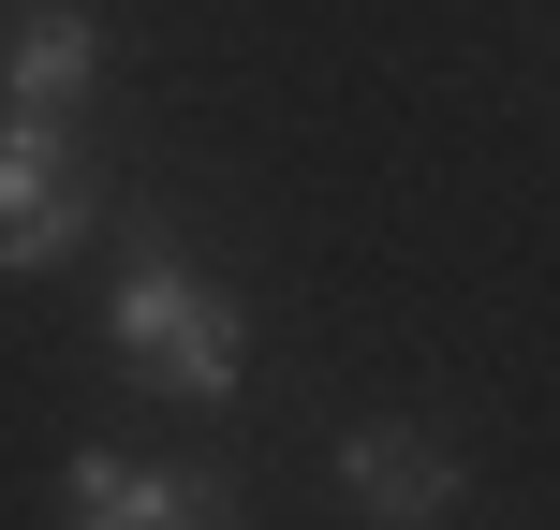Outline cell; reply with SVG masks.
Segmentation results:
<instances>
[{"label": "cell", "instance_id": "obj_1", "mask_svg": "<svg viewBox=\"0 0 560 530\" xmlns=\"http://www.w3.org/2000/svg\"><path fill=\"white\" fill-rule=\"evenodd\" d=\"M118 339H133V368H163L177 398H236V309L207 295L192 266L148 251L133 280H118Z\"/></svg>", "mask_w": 560, "mask_h": 530}, {"label": "cell", "instance_id": "obj_2", "mask_svg": "<svg viewBox=\"0 0 560 530\" xmlns=\"http://www.w3.org/2000/svg\"><path fill=\"white\" fill-rule=\"evenodd\" d=\"M89 236V192H74V133L59 118H0V266H59Z\"/></svg>", "mask_w": 560, "mask_h": 530}, {"label": "cell", "instance_id": "obj_3", "mask_svg": "<svg viewBox=\"0 0 560 530\" xmlns=\"http://www.w3.org/2000/svg\"><path fill=\"white\" fill-rule=\"evenodd\" d=\"M59 530H236V502H222V472H148V457L89 443L59 472Z\"/></svg>", "mask_w": 560, "mask_h": 530}, {"label": "cell", "instance_id": "obj_4", "mask_svg": "<svg viewBox=\"0 0 560 530\" xmlns=\"http://www.w3.org/2000/svg\"><path fill=\"white\" fill-rule=\"evenodd\" d=\"M339 486H354L369 530H443L457 516V457L428 443V427H354V443H339Z\"/></svg>", "mask_w": 560, "mask_h": 530}, {"label": "cell", "instance_id": "obj_5", "mask_svg": "<svg viewBox=\"0 0 560 530\" xmlns=\"http://www.w3.org/2000/svg\"><path fill=\"white\" fill-rule=\"evenodd\" d=\"M0 89H15V118H59V104L89 89V15H74V0H30V15H15Z\"/></svg>", "mask_w": 560, "mask_h": 530}]
</instances>
